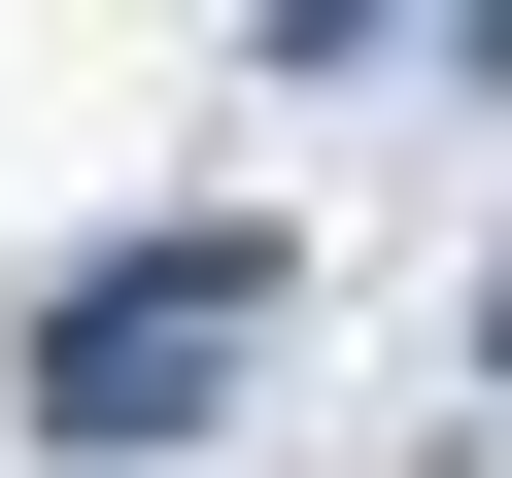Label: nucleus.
<instances>
[{"label":"nucleus","mask_w":512,"mask_h":478,"mask_svg":"<svg viewBox=\"0 0 512 478\" xmlns=\"http://www.w3.org/2000/svg\"><path fill=\"white\" fill-rule=\"evenodd\" d=\"M239 308H274V239H137V274H69V308H35V444H171V410L239 376Z\"/></svg>","instance_id":"f257e3e1"}]
</instances>
